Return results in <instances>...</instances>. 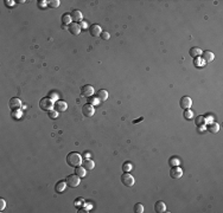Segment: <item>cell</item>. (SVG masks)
Returning <instances> with one entry per match:
<instances>
[{"mask_svg":"<svg viewBox=\"0 0 223 213\" xmlns=\"http://www.w3.org/2000/svg\"><path fill=\"white\" fill-rule=\"evenodd\" d=\"M66 186H68V185H66V181H65V180H61V181H58L55 185V191L57 193H63V192H65Z\"/></svg>","mask_w":223,"mask_h":213,"instance_id":"obj_11","label":"cell"},{"mask_svg":"<svg viewBox=\"0 0 223 213\" xmlns=\"http://www.w3.org/2000/svg\"><path fill=\"white\" fill-rule=\"evenodd\" d=\"M82 112H83L84 116H87V117H92V116L94 115V112H95V108H94L93 104L87 103V104H84V106H82Z\"/></svg>","mask_w":223,"mask_h":213,"instance_id":"obj_5","label":"cell"},{"mask_svg":"<svg viewBox=\"0 0 223 213\" xmlns=\"http://www.w3.org/2000/svg\"><path fill=\"white\" fill-rule=\"evenodd\" d=\"M48 6L51 7V8H56L59 6V0H51V1H48Z\"/></svg>","mask_w":223,"mask_h":213,"instance_id":"obj_28","label":"cell"},{"mask_svg":"<svg viewBox=\"0 0 223 213\" xmlns=\"http://www.w3.org/2000/svg\"><path fill=\"white\" fill-rule=\"evenodd\" d=\"M132 168H133V166H132V162H129V161H127V162H125V163L122 165V170H123L125 173L131 172Z\"/></svg>","mask_w":223,"mask_h":213,"instance_id":"obj_25","label":"cell"},{"mask_svg":"<svg viewBox=\"0 0 223 213\" xmlns=\"http://www.w3.org/2000/svg\"><path fill=\"white\" fill-rule=\"evenodd\" d=\"M5 206H6V201L4 199H0V211H4Z\"/></svg>","mask_w":223,"mask_h":213,"instance_id":"obj_32","label":"cell"},{"mask_svg":"<svg viewBox=\"0 0 223 213\" xmlns=\"http://www.w3.org/2000/svg\"><path fill=\"white\" fill-rule=\"evenodd\" d=\"M65 181H66V185L69 186V187H77L78 185H80V176H77L76 174H71V175H68L66 176V179H65Z\"/></svg>","mask_w":223,"mask_h":213,"instance_id":"obj_3","label":"cell"},{"mask_svg":"<svg viewBox=\"0 0 223 213\" xmlns=\"http://www.w3.org/2000/svg\"><path fill=\"white\" fill-rule=\"evenodd\" d=\"M96 102V100H94V98H89V103L90 104H93V103H95Z\"/></svg>","mask_w":223,"mask_h":213,"instance_id":"obj_33","label":"cell"},{"mask_svg":"<svg viewBox=\"0 0 223 213\" xmlns=\"http://www.w3.org/2000/svg\"><path fill=\"white\" fill-rule=\"evenodd\" d=\"M94 166H95V163L92 160H84L83 161V167L86 168V170H92L94 168Z\"/></svg>","mask_w":223,"mask_h":213,"instance_id":"obj_21","label":"cell"},{"mask_svg":"<svg viewBox=\"0 0 223 213\" xmlns=\"http://www.w3.org/2000/svg\"><path fill=\"white\" fill-rule=\"evenodd\" d=\"M189 53H190V56H191L192 58H197L199 54H202V51H201V49H198V48H191Z\"/></svg>","mask_w":223,"mask_h":213,"instance_id":"obj_22","label":"cell"},{"mask_svg":"<svg viewBox=\"0 0 223 213\" xmlns=\"http://www.w3.org/2000/svg\"><path fill=\"white\" fill-rule=\"evenodd\" d=\"M179 163H180V160L178 159L177 156H172V158L168 159V165L172 166V167H174V166H179Z\"/></svg>","mask_w":223,"mask_h":213,"instance_id":"obj_24","label":"cell"},{"mask_svg":"<svg viewBox=\"0 0 223 213\" xmlns=\"http://www.w3.org/2000/svg\"><path fill=\"white\" fill-rule=\"evenodd\" d=\"M69 32H70L71 35H74V36H77V35H80V32H81V26H80L77 23H71V24L69 25Z\"/></svg>","mask_w":223,"mask_h":213,"instance_id":"obj_10","label":"cell"},{"mask_svg":"<svg viewBox=\"0 0 223 213\" xmlns=\"http://www.w3.org/2000/svg\"><path fill=\"white\" fill-rule=\"evenodd\" d=\"M121 182L127 187H132L134 185V178L129 173H123L121 175Z\"/></svg>","mask_w":223,"mask_h":213,"instance_id":"obj_4","label":"cell"},{"mask_svg":"<svg viewBox=\"0 0 223 213\" xmlns=\"http://www.w3.org/2000/svg\"><path fill=\"white\" fill-rule=\"evenodd\" d=\"M195 122H196V124H197L198 127H202V126H204V124L207 123V118H205L204 115H198V116L196 117Z\"/></svg>","mask_w":223,"mask_h":213,"instance_id":"obj_19","label":"cell"},{"mask_svg":"<svg viewBox=\"0 0 223 213\" xmlns=\"http://www.w3.org/2000/svg\"><path fill=\"white\" fill-rule=\"evenodd\" d=\"M133 211H134L135 213H143V212H144V206H143L140 203H138V204H135V205H134Z\"/></svg>","mask_w":223,"mask_h":213,"instance_id":"obj_27","label":"cell"},{"mask_svg":"<svg viewBox=\"0 0 223 213\" xmlns=\"http://www.w3.org/2000/svg\"><path fill=\"white\" fill-rule=\"evenodd\" d=\"M182 175H183V170H182V168L179 166H174V167L171 168L170 176L172 179H179V178H182Z\"/></svg>","mask_w":223,"mask_h":213,"instance_id":"obj_6","label":"cell"},{"mask_svg":"<svg viewBox=\"0 0 223 213\" xmlns=\"http://www.w3.org/2000/svg\"><path fill=\"white\" fill-rule=\"evenodd\" d=\"M49 116H50V118H52V120L57 118V117H58L57 111H56V110H50V111H49Z\"/></svg>","mask_w":223,"mask_h":213,"instance_id":"obj_29","label":"cell"},{"mask_svg":"<svg viewBox=\"0 0 223 213\" xmlns=\"http://www.w3.org/2000/svg\"><path fill=\"white\" fill-rule=\"evenodd\" d=\"M101 37H102V39H103V40H108V39H109V37H111V35H109L108 32L103 31V32L101 33Z\"/></svg>","mask_w":223,"mask_h":213,"instance_id":"obj_30","label":"cell"},{"mask_svg":"<svg viewBox=\"0 0 223 213\" xmlns=\"http://www.w3.org/2000/svg\"><path fill=\"white\" fill-rule=\"evenodd\" d=\"M202 58H203V60H204V62L210 63V62H213V60H214L215 56H214V53L210 52V51H204V52H202Z\"/></svg>","mask_w":223,"mask_h":213,"instance_id":"obj_17","label":"cell"},{"mask_svg":"<svg viewBox=\"0 0 223 213\" xmlns=\"http://www.w3.org/2000/svg\"><path fill=\"white\" fill-rule=\"evenodd\" d=\"M20 106H21V101H20L19 98L13 97V98H11V100H10V108H11L12 110L20 109Z\"/></svg>","mask_w":223,"mask_h":213,"instance_id":"obj_12","label":"cell"},{"mask_svg":"<svg viewBox=\"0 0 223 213\" xmlns=\"http://www.w3.org/2000/svg\"><path fill=\"white\" fill-rule=\"evenodd\" d=\"M54 106H55V104H54L52 100L49 98V97H44V98H42L41 102H39V106H41V109L44 110V111H50V110H52Z\"/></svg>","mask_w":223,"mask_h":213,"instance_id":"obj_2","label":"cell"},{"mask_svg":"<svg viewBox=\"0 0 223 213\" xmlns=\"http://www.w3.org/2000/svg\"><path fill=\"white\" fill-rule=\"evenodd\" d=\"M183 116H184V118H185V120H191V118L193 117V112H192L190 109H185V110H184V115H183Z\"/></svg>","mask_w":223,"mask_h":213,"instance_id":"obj_26","label":"cell"},{"mask_svg":"<svg viewBox=\"0 0 223 213\" xmlns=\"http://www.w3.org/2000/svg\"><path fill=\"white\" fill-rule=\"evenodd\" d=\"M81 94H82V96H84V97H90V96H93V95H94V88H93V85H89V84L83 85V88L81 89Z\"/></svg>","mask_w":223,"mask_h":213,"instance_id":"obj_7","label":"cell"},{"mask_svg":"<svg viewBox=\"0 0 223 213\" xmlns=\"http://www.w3.org/2000/svg\"><path fill=\"white\" fill-rule=\"evenodd\" d=\"M154 211L157 213H163L166 211V205H165V203L164 201H157L156 203V205H154Z\"/></svg>","mask_w":223,"mask_h":213,"instance_id":"obj_15","label":"cell"},{"mask_svg":"<svg viewBox=\"0 0 223 213\" xmlns=\"http://www.w3.org/2000/svg\"><path fill=\"white\" fill-rule=\"evenodd\" d=\"M143 120H144V117H140V118L135 120V121H134V123H137V122H139V121H143Z\"/></svg>","mask_w":223,"mask_h":213,"instance_id":"obj_34","label":"cell"},{"mask_svg":"<svg viewBox=\"0 0 223 213\" xmlns=\"http://www.w3.org/2000/svg\"><path fill=\"white\" fill-rule=\"evenodd\" d=\"M71 20H74L75 23H77V21H81L82 19H83V14H82V12L81 11H78V10H74L72 12H71Z\"/></svg>","mask_w":223,"mask_h":213,"instance_id":"obj_13","label":"cell"},{"mask_svg":"<svg viewBox=\"0 0 223 213\" xmlns=\"http://www.w3.org/2000/svg\"><path fill=\"white\" fill-rule=\"evenodd\" d=\"M66 163L71 167H77L82 163V156L76 152H71L66 156Z\"/></svg>","mask_w":223,"mask_h":213,"instance_id":"obj_1","label":"cell"},{"mask_svg":"<svg viewBox=\"0 0 223 213\" xmlns=\"http://www.w3.org/2000/svg\"><path fill=\"white\" fill-rule=\"evenodd\" d=\"M207 129H208L209 133L216 134V133H219V130H220V124L216 123V122H211V123H209V124L207 126Z\"/></svg>","mask_w":223,"mask_h":213,"instance_id":"obj_14","label":"cell"},{"mask_svg":"<svg viewBox=\"0 0 223 213\" xmlns=\"http://www.w3.org/2000/svg\"><path fill=\"white\" fill-rule=\"evenodd\" d=\"M75 174L80 178H83L86 175V168L84 167H81V166H77L75 167Z\"/></svg>","mask_w":223,"mask_h":213,"instance_id":"obj_20","label":"cell"},{"mask_svg":"<svg viewBox=\"0 0 223 213\" xmlns=\"http://www.w3.org/2000/svg\"><path fill=\"white\" fill-rule=\"evenodd\" d=\"M107 98H108V93H107L106 90H102V89H101V90L97 91V100H99V101H102V102H103V101H106Z\"/></svg>","mask_w":223,"mask_h":213,"instance_id":"obj_18","label":"cell"},{"mask_svg":"<svg viewBox=\"0 0 223 213\" xmlns=\"http://www.w3.org/2000/svg\"><path fill=\"white\" fill-rule=\"evenodd\" d=\"M12 116H13L14 118L20 117V111H19V109H17V110H12Z\"/></svg>","mask_w":223,"mask_h":213,"instance_id":"obj_31","label":"cell"},{"mask_svg":"<svg viewBox=\"0 0 223 213\" xmlns=\"http://www.w3.org/2000/svg\"><path fill=\"white\" fill-rule=\"evenodd\" d=\"M179 106H182L184 110L185 109H190V106H192V100L189 96H183L179 101Z\"/></svg>","mask_w":223,"mask_h":213,"instance_id":"obj_8","label":"cell"},{"mask_svg":"<svg viewBox=\"0 0 223 213\" xmlns=\"http://www.w3.org/2000/svg\"><path fill=\"white\" fill-rule=\"evenodd\" d=\"M89 32L93 37H99L101 36L102 33V29L100 27V25H96V24H93L90 27H89Z\"/></svg>","mask_w":223,"mask_h":213,"instance_id":"obj_9","label":"cell"},{"mask_svg":"<svg viewBox=\"0 0 223 213\" xmlns=\"http://www.w3.org/2000/svg\"><path fill=\"white\" fill-rule=\"evenodd\" d=\"M71 15L70 14H63L62 15V23L63 25H70L71 24Z\"/></svg>","mask_w":223,"mask_h":213,"instance_id":"obj_23","label":"cell"},{"mask_svg":"<svg viewBox=\"0 0 223 213\" xmlns=\"http://www.w3.org/2000/svg\"><path fill=\"white\" fill-rule=\"evenodd\" d=\"M54 106H55V110L57 111V112H58V111L62 112V111H65V110H66L68 104H66L64 101H57Z\"/></svg>","mask_w":223,"mask_h":213,"instance_id":"obj_16","label":"cell"}]
</instances>
